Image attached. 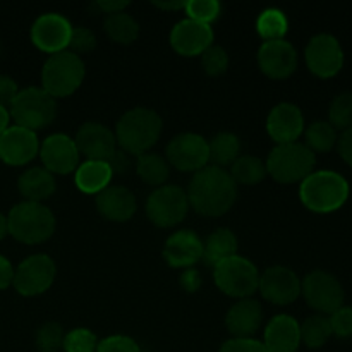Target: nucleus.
Masks as SVG:
<instances>
[{"label":"nucleus","instance_id":"1","mask_svg":"<svg viewBox=\"0 0 352 352\" xmlns=\"http://www.w3.org/2000/svg\"><path fill=\"white\" fill-rule=\"evenodd\" d=\"M237 184L226 168L208 167L196 172L189 182V205L203 217H222L232 208Z\"/></svg>","mask_w":352,"mask_h":352},{"label":"nucleus","instance_id":"2","mask_svg":"<svg viewBox=\"0 0 352 352\" xmlns=\"http://www.w3.org/2000/svg\"><path fill=\"white\" fill-rule=\"evenodd\" d=\"M351 186L344 175L333 170H318L309 174L299 188L301 203L315 213H333L349 199Z\"/></svg>","mask_w":352,"mask_h":352},{"label":"nucleus","instance_id":"3","mask_svg":"<svg viewBox=\"0 0 352 352\" xmlns=\"http://www.w3.org/2000/svg\"><path fill=\"white\" fill-rule=\"evenodd\" d=\"M162 117L155 110L138 107L127 110L116 126V141L127 155L148 153L162 134Z\"/></svg>","mask_w":352,"mask_h":352},{"label":"nucleus","instance_id":"4","mask_svg":"<svg viewBox=\"0 0 352 352\" xmlns=\"http://www.w3.org/2000/svg\"><path fill=\"white\" fill-rule=\"evenodd\" d=\"M7 232L23 244H41L55 232V217L41 203L23 201L7 215Z\"/></svg>","mask_w":352,"mask_h":352},{"label":"nucleus","instance_id":"5","mask_svg":"<svg viewBox=\"0 0 352 352\" xmlns=\"http://www.w3.org/2000/svg\"><path fill=\"white\" fill-rule=\"evenodd\" d=\"M85 62L72 52L64 50L50 55L41 69V88L52 98H65L79 89L85 81Z\"/></svg>","mask_w":352,"mask_h":352},{"label":"nucleus","instance_id":"6","mask_svg":"<svg viewBox=\"0 0 352 352\" xmlns=\"http://www.w3.org/2000/svg\"><path fill=\"white\" fill-rule=\"evenodd\" d=\"M315 153L302 143L277 144L268 155L265 167L267 174L272 175L280 184H296L302 182L309 174L315 172Z\"/></svg>","mask_w":352,"mask_h":352},{"label":"nucleus","instance_id":"7","mask_svg":"<svg viewBox=\"0 0 352 352\" xmlns=\"http://www.w3.org/2000/svg\"><path fill=\"white\" fill-rule=\"evenodd\" d=\"M10 117L16 126L36 133L38 129L47 127L57 113V103L43 88L19 89L9 109Z\"/></svg>","mask_w":352,"mask_h":352},{"label":"nucleus","instance_id":"8","mask_svg":"<svg viewBox=\"0 0 352 352\" xmlns=\"http://www.w3.org/2000/svg\"><path fill=\"white\" fill-rule=\"evenodd\" d=\"M213 280L223 294L237 299H248L258 291L260 274L258 268L248 258L230 256L215 265Z\"/></svg>","mask_w":352,"mask_h":352},{"label":"nucleus","instance_id":"9","mask_svg":"<svg viewBox=\"0 0 352 352\" xmlns=\"http://www.w3.org/2000/svg\"><path fill=\"white\" fill-rule=\"evenodd\" d=\"M301 294L305 296L309 308L318 315H332L344 306L346 292L336 275L323 270H315L301 280Z\"/></svg>","mask_w":352,"mask_h":352},{"label":"nucleus","instance_id":"10","mask_svg":"<svg viewBox=\"0 0 352 352\" xmlns=\"http://www.w3.org/2000/svg\"><path fill=\"white\" fill-rule=\"evenodd\" d=\"M189 210L188 192L179 186H160L146 201V215L157 227L168 229L184 220Z\"/></svg>","mask_w":352,"mask_h":352},{"label":"nucleus","instance_id":"11","mask_svg":"<svg viewBox=\"0 0 352 352\" xmlns=\"http://www.w3.org/2000/svg\"><path fill=\"white\" fill-rule=\"evenodd\" d=\"M57 275L54 260L47 254H31L14 270V289L21 296L33 298L52 287Z\"/></svg>","mask_w":352,"mask_h":352},{"label":"nucleus","instance_id":"12","mask_svg":"<svg viewBox=\"0 0 352 352\" xmlns=\"http://www.w3.org/2000/svg\"><path fill=\"white\" fill-rule=\"evenodd\" d=\"M306 65L320 79H330L344 67V50L333 34L320 33L308 41L305 50Z\"/></svg>","mask_w":352,"mask_h":352},{"label":"nucleus","instance_id":"13","mask_svg":"<svg viewBox=\"0 0 352 352\" xmlns=\"http://www.w3.org/2000/svg\"><path fill=\"white\" fill-rule=\"evenodd\" d=\"M167 162L181 172H199L208 167V141L196 133H182L167 146Z\"/></svg>","mask_w":352,"mask_h":352},{"label":"nucleus","instance_id":"14","mask_svg":"<svg viewBox=\"0 0 352 352\" xmlns=\"http://www.w3.org/2000/svg\"><path fill=\"white\" fill-rule=\"evenodd\" d=\"M72 26L60 14H43L31 26V41L41 52L54 55L67 50Z\"/></svg>","mask_w":352,"mask_h":352},{"label":"nucleus","instance_id":"15","mask_svg":"<svg viewBox=\"0 0 352 352\" xmlns=\"http://www.w3.org/2000/svg\"><path fill=\"white\" fill-rule=\"evenodd\" d=\"M43 168L50 174H71L79 167V150L74 140L65 134H52L40 144Z\"/></svg>","mask_w":352,"mask_h":352},{"label":"nucleus","instance_id":"16","mask_svg":"<svg viewBox=\"0 0 352 352\" xmlns=\"http://www.w3.org/2000/svg\"><path fill=\"white\" fill-rule=\"evenodd\" d=\"M261 296L278 306L292 305L301 296V280L287 267H272L260 275Z\"/></svg>","mask_w":352,"mask_h":352},{"label":"nucleus","instance_id":"17","mask_svg":"<svg viewBox=\"0 0 352 352\" xmlns=\"http://www.w3.org/2000/svg\"><path fill=\"white\" fill-rule=\"evenodd\" d=\"M40 153L36 133L19 126H9L0 136V160L12 167L30 164Z\"/></svg>","mask_w":352,"mask_h":352},{"label":"nucleus","instance_id":"18","mask_svg":"<svg viewBox=\"0 0 352 352\" xmlns=\"http://www.w3.org/2000/svg\"><path fill=\"white\" fill-rule=\"evenodd\" d=\"M258 65L270 79H287L298 69V52L289 41H263L258 50Z\"/></svg>","mask_w":352,"mask_h":352},{"label":"nucleus","instance_id":"19","mask_svg":"<svg viewBox=\"0 0 352 352\" xmlns=\"http://www.w3.org/2000/svg\"><path fill=\"white\" fill-rule=\"evenodd\" d=\"M79 155L88 160L109 162L117 151L116 134L100 122H86L78 129L74 140Z\"/></svg>","mask_w":352,"mask_h":352},{"label":"nucleus","instance_id":"20","mask_svg":"<svg viewBox=\"0 0 352 352\" xmlns=\"http://www.w3.org/2000/svg\"><path fill=\"white\" fill-rule=\"evenodd\" d=\"M267 133L277 144L296 143L305 133V117L294 103H278L267 117Z\"/></svg>","mask_w":352,"mask_h":352},{"label":"nucleus","instance_id":"21","mask_svg":"<svg viewBox=\"0 0 352 352\" xmlns=\"http://www.w3.org/2000/svg\"><path fill=\"white\" fill-rule=\"evenodd\" d=\"M170 45L182 57H196L213 45V30L210 24L184 19L170 31Z\"/></svg>","mask_w":352,"mask_h":352},{"label":"nucleus","instance_id":"22","mask_svg":"<svg viewBox=\"0 0 352 352\" xmlns=\"http://www.w3.org/2000/svg\"><path fill=\"white\" fill-rule=\"evenodd\" d=\"M164 258L168 267L188 270L203 258V241L192 230H179L165 241Z\"/></svg>","mask_w":352,"mask_h":352},{"label":"nucleus","instance_id":"23","mask_svg":"<svg viewBox=\"0 0 352 352\" xmlns=\"http://www.w3.org/2000/svg\"><path fill=\"white\" fill-rule=\"evenodd\" d=\"M263 320L261 305L254 299H239L227 311L226 325L234 339H253Z\"/></svg>","mask_w":352,"mask_h":352},{"label":"nucleus","instance_id":"24","mask_svg":"<svg viewBox=\"0 0 352 352\" xmlns=\"http://www.w3.org/2000/svg\"><path fill=\"white\" fill-rule=\"evenodd\" d=\"M301 344L298 320L289 315H278L265 329L263 346L268 352H296Z\"/></svg>","mask_w":352,"mask_h":352},{"label":"nucleus","instance_id":"25","mask_svg":"<svg viewBox=\"0 0 352 352\" xmlns=\"http://www.w3.org/2000/svg\"><path fill=\"white\" fill-rule=\"evenodd\" d=\"M100 215L112 222H127L136 212V198L124 186H109L96 195Z\"/></svg>","mask_w":352,"mask_h":352},{"label":"nucleus","instance_id":"26","mask_svg":"<svg viewBox=\"0 0 352 352\" xmlns=\"http://www.w3.org/2000/svg\"><path fill=\"white\" fill-rule=\"evenodd\" d=\"M55 188L57 184H55L54 174H50L43 167L28 168L17 181V189H19L21 196L31 203H41L43 199L50 198L55 192Z\"/></svg>","mask_w":352,"mask_h":352},{"label":"nucleus","instance_id":"27","mask_svg":"<svg viewBox=\"0 0 352 352\" xmlns=\"http://www.w3.org/2000/svg\"><path fill=\"white\" fill-rule=\"evenodd\" d=\"M113 172L109 162L86 160L76 168L74 182L78 189L85 195H98L110 186Z\"/></svg>","mask_w":352,"mask_h":352},{"label":"nucleus","instance_id":"28","mask_svg":"<svg viewBox=\"0 0 352 352\" xmlns=\"http://www.w3.org/2000/svg\"><path fill=\"white\" fill-rule=\"evenodd\" d=\"M237 254V237L230 229H217L203 243V260L208 265H219Z\"/></svg>","mask_w":352,"mask_h":352},{"label":"nucleus","instance_id":"29","mask_svg":"<svg viewBox=\"0 0 352 352\" xmlns=\"http://www.w3.org/2000/svg\"><path fill=\"white\" fill-rule=\"evenodd\" d=\"M210 162L213 167L223 168L226 165H232L241 157V141L232 133H219L208 141Z\"/></svg>","mask_w":352,"mask_h":352},{"label":"nucleus","instance_id":"30","mask_svg":"<svg viewBox=\"0 0 352 352\" xmlns=\"http://www.w3.org/2000/svg\"><path fill=\"white\" fill-rule=\"evenodd\" d=\"M136 172L143 182L160 188L168 179L170 168H168V162L164 157L148 151V153H143L138 157Z\"/></svg>","mask_w":352,"mask_h":352},{"label":"nucleus","instance_id":"31","mask_svg":"<svg viewBox=\"0 0 352 352\" xmlns=\"http://www.w3.org/2000/svg\"><path fill=\"white\" fill-rule=\"evenodd\" d=\"M305 140L313 153H329L337 146L339 136L329 120H316L305 129Z\"/></svg>","mask_w":352,"mask_h":352},{"label":"nucleus","instance_id":"32","mask_svg":"<svg viewBox=\"0 0 352 352\" xmlns=\"http://www.w3.org/2000/svg\"><path fill=\"white\" fill-rule=\"evenodd\" d=\"M230 167H232V170H230V177L234 179L236 184H243V186L260 184V182L265 179V175H267L265 162L260 160L258 157H253V155H243V157L237 158Z\"/></svg>","mask_w":352,"mask_h":352},{"label":"nucleus","instance_id":"33","mask_svg":"<svg viewBox=\"0 0 352 352\" xmlns=\"http://www.w3.org/2000/svg\"><path fill=\"white\" fill-rule=\"evenodd\" d=\"M105 33L116 43L129 45L136 41L138 34H140V24L133 16L126 12L110 14L105 19Z\"/></svg>","mask_w":352,"mask_h":352},{"label":"nucleus","instance_id":"34","mask_svg":"<svg viewBox=\"0 0 352 352\" xmlns=\"http://www.w3.org/2000/svg\"><path fill=\"white\" fill-rule=\"evenodd\" d=\"M301 330V342L309 349H320L325 346L332 337V327H330L329 316L313 315L299 325Z\"/></svg>","mask_w":352,"mask_h":352},{"label":"nucleus","instance_id":"35","mask_svg":"<svg viewBox=\"0 0 352 352\" xmlns=\"http://www.w3.org/2000/svg\"><path fill=\"white\" fill-rule=\"evenodd\" d=\"M289 30V21L285 14L278 9H265L258 16L256 31L265 41L284 40Z\"/></svg>","mask_w":352,"mask_h":352},{"label":"nucleus","instance_id":"36","mask_svg":"<svg viewBox=\"0 0 352 352\" xmlns=\"http://www.w3.org/2000/svg\"><path fill=\"white\" fill-rule=\"evenodd\" d=\"M329 122L336 131H347L352 127V93L337 95L329 107Z\"/></svg>","mask_w":352,"mask_h":352},{"label":"nucleus","instance_id":"37","mask_svg":"<svg viewBox=\"0 0 352 352\" xmlns=\"http://www.w3.org/2000/svg\"><path fill=\"white\" fill-rule=\"evenodd\" d=\"M98 339L88 329H74L65 333L62 349L65 352H96Z\"/></svg>","mask_w":352,"mask_h":352},{"label":"nucleus","instance_id":"38","mask_svg":"<svg viewBox=\"0 0 352 352\" xmlns=\"http://www.w3.org/2000/svg\"><path fill=\"white\" fill-rule=\"evenodd\" d=\"M184 10L188 14V19L210 24L220 16L222 6L217 0H191V2H186Z\"/></svg>","mask_w":352,"mask_h":352},{"label":"nucleus","instance_id":"39","mask_svg":"<svg viewBox=\"0 0 352 352\" xmlns=\"http://www.w3.org/2000/svg\"><path fill=\"white\" fill-rule=\"evenodd\" d=\"M64 332L62 327L55 322H48L40 327L36 333V349L38 352H57L62 349L64 344Z\"/></svg>","mask_w":352,"mask_h":352},{"label":"nucleus","instance_id":"40","mask_svg":"<svg viewBox=\"0 0 352 352\" xmlns=\"http://www.w3.org/2000/svg\"><path fill=\"white\" fill-rule=\"evenodd\" d=\"M201 67L208 76H222L229 67V55L220 45H212L201 54Z\"/></svg>","mask_w":352,"mask_h":352},{"label":"nucleus","instance_id":"41","mask_svg":"<svg viewBox=\"0 0 352 352\" xmlns=\"http://www.w3.org/2000/svg\"><path fill=\"white\" fill-rule=\"evenodd\" d=\"M96 47V38L95 33L88 28H72L71 38H69V47L67 50L72 54H86L91 52Z\"/></svg>","mask_w":352,"mask_h":352},{"label":"nucleus","instance_id":"42","mask_svg":"<svg viewBox=\"0 0 352 352\" xmlns=\"http://www.w3.org/2000/svg\"><path fill=\"white\" fill-rule=\"evenodd\" d=\"M330 327H332V336L339 339H349L352 337V308L344 305L337 311L329 316Z\"/></svg>","mask_w":352,"mask_h":352},{"label":"nucleus","instance_id":"43","mask_svg":"<svg viewBox=\"0 0 352 352\" xmlns=\"http://www.w3.org/2000/svg\"><path fill=\"white\" fill-rule=\"evenodd\" d=\"M96 352H141L134 339L127 336H112L98 342Z\"/></svg>","mask_w":352,"mask_h":352},{"label":"nucleus","instance_id":"44","mask_svg":"<svg viewBox=\"0 0 352 352\" xmlns=\"http://www.w3.org/2000/svg\"><path fill=\"white\" fill-rule=\"evenodd\" d=\"M219 352H268L263 342L256 339H230Z\"/></svg>","mask_w":352,"mask_h":352},{"label":"nucleus","instance_id":"45","mask_svg":"<svg viewBox=\"0 0 352 352\" xmlns=\"http://www.w3.org/2000/svg\"><path fill=\"white\" fill-rule=\"evenodd\" d=\"M17 93H19V88H17L16 81L9 76L0 74V107L9 110Z\"/></svg>","mask_w":352,"mask_h":352},{"label":"nucleus","instance_id":"46","mask_svg":"<svg viewBox=\"0 0 352 352\" xmlns=\"http://www.w3.org/2000/svg\"><path fill=\"white\" fill-rule=\"evenodd\" d=\"M337 150H339V155L342 157V160L349 167H352V127L347 131H342V134L339 136V141H337Z\"/></svg>","mask_w":352,"mask_h":352},{"label":"nucleus","instance_id":"47","mask_svg":"<svg viewBox=\"0 0 352 352\" xmlns=\"http://www.w3.org/2000/svg\"><path fill=\"white\" fill-rule=\"evenodd\" d=\"M14 282V267L6 256L0 254V291H6Z\"/></svg>","mask_w":352,"mask_h":352},{"label":"nucleus","instance_id":"48","mask_svg":"<svg viewBox=\"0 0 352 352\" xmlns=\"http://www.w3.org/2000/svg\"><path fill=\"white\" fill-rule=\"evenodd\" d=\"M181 285L184 291L196 292L199 289V285H201V277H199V274L196 270L188 268V270H184V274L181 275Z\"/></svg>","mask_w":352,"mask_h":352},{"label":"nucleus","instance_id":"49","mask_svg":"<svg viewBox=\"0 0 352 352\" xmlns=\"http://www.w3.org/2000/svg\"><path fill=\"white\" fill-rule=\"evenodd\" d=\"M96 6H98L103 12H107L110 16V14L124 12V9L129 7V2H126V0H117V2H109V0H107L105 2V0H102V2H98Z\"/></svg>","mask_w":352,"mask_h":352},{"label":"nucleus","instance_id":"50","mask_svg":"<svg viewBox=\"0 0 352 352\" xmlns=\"http://www.w3.org/2000/svg\"><path fill=\"white\" fill-rule=\"evenodd\" d=\"M9 120H10V113L9 110L0 107V136L9 129Z\"/></svg>","mask_w":352,"mask_h":352},{"label":"nucleus","instance_id":"51","mask_svg":"<svg viewBox=\"0 0 352 352\" xmlns=\"http://www.w3.org/2000/svg\"><path fill=\"white\" fill-rule=\"evenodd\" d=\"M155 6L162 10H179L184 9L186 2H155Z\"/></svg>","mask_w":352,"mask_h":352},{"label":"nucleus","instance_id":"52","mask_svg":"<svg viewBox=\"0 0 352 352\" xmlns=\"http://www.w3.org/2000/svg\"><path fill=\"white\" fill-rule=\"evenodd\" d=\"M7 217L0 212V241L7 236Z\"/></svg>","mask_w":352,"mask_h":352},{"label":"nucleus","instance_id":"53","mask_svg":"<svg viewBox=\"0 0 352 352\" xmlns=\"http://www.w3.org/2000/svg\"><path fill=\"white\" fill-rule=\"evenodd\" d=\"M296 352H299V351H296Z\"/></svg>","mask_w":352,"mask_h":352}]
</instances>
